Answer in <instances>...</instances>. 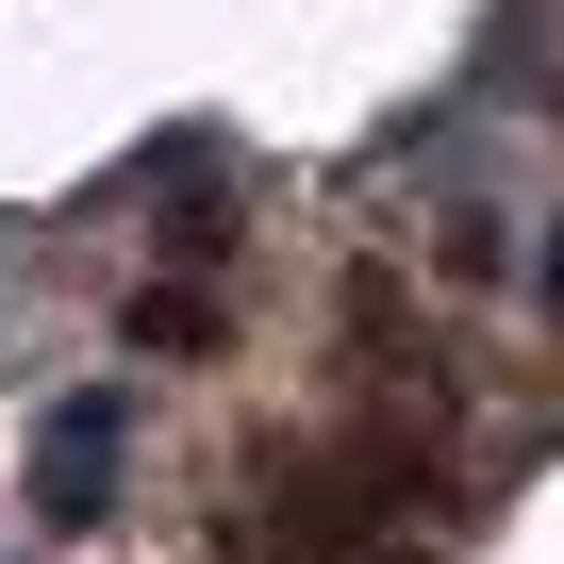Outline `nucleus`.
<instances>
[{"instance_id":"1","label":"nucleus","mask_w":564,"mask_h":564,"mask_svg":"<svg viewBox=\"0 0 564 564\" xmlns=\"http://www.w3.org/2000/svg\"><path fill=\"white\" fill-rule=\"evenodd\" d=\"M382 498H415V465H399V448H316V465H282V481H265L249 547H265V564H349V547H382V531H399Z\"/></svg>"},{"instance_id":"2","label":"nucleus","mask_w":564,"mask_h":564,"mask_svg":"<svg viewBox=\"0 0 564 564\" xmlns=\"http://www.w3.org/2000/svg\"><path fill=\"white\" fill-rule=\"evenodd\" d=\"M117 465H133V399H117V382H84V399L34 415V514H51V531H100V514H117Z\"/></svg>"},{"instance_id":"3","label":"nucleus","mask_w":564,"mask_h":564,"mask_svg":"<svg viewBox=\"0 0 564 564\" xmlns=\"http://www.w3.org/2000/svg\"><path fill=\"white\" fill-rule=\"evenodd\" d=\"M117 333H133V366H150V349L199 366V349H216V300H199V282H133V316H117Z\"/></svg>"},{"instance_id":"4","label":"nucleus","mask_w":564,"mask_h":564,"mask_svg":"<svg viewBox=\"0 0 564 564\" xmlns=\"http://www.w3.org/2000/svg\"><path fill=\"white\" fill-rule=\"evenodd\" d=\"M531 282H547V316H564V232H547V265H531Z\"/></svg>"}]
</instances>
